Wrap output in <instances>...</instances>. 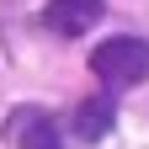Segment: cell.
<instances>
[{
	"instance_id": "obj_1",
	"label": "cell",
	"mask_w": 149,
	"mask_h": 149,
	"mask_svg": "<svg viewBox=\"0 0 149 149\" xmlns=\"http://www.w3.org/2000/svg\"><path fill=\"white\" fill-rule=\"evenodd\" d=\"M91 69H96L101 85H112V91L139 85V80H149V43L144 37H107V43L91 53Z\"/></svg>"
},
{
	"instance_id": "obj_2",
	"label": "cell",
	"mask_w": 149,
	"mask_h": 149,
	"mask_svg": "<svg viewBox=\"0 0 149 149\" xmlns=\"http://www.w3.org/2000/svg\"><path fill=\"white\" fill-rule=\"evenodd\" d=\"M101 16H107V0H53V6H43V27L59 37H80Z\"/></svg>"
},
{
	"instance_id": "obj_3",
	"label": "cell",
	"mask_w": 149,
	"mask_h": 149,
	"mask_svg": "<svg viewBox=\"0 0 149 149\" xmlns=\"http://www.w3.org/2000/svg\"><path fill=\"white\" fill-rule=\"evenodd\" d=\"M11 144L16 149H64V133L43 107H16L11 112Z\"/></svg>"
},
{
	"instance_id": "obj_4",
	"label": "cell",
	"mask_w": 149,
	"mask_h": 149,
	"mask_svg": "<svg viewBox=\"0 0 149 149\" xmlns=\"http://www.w3.org/2000/svg\"><path fill=\"white\" fill-rule=\"evenodd\" d=\"M112 101L107 96H91V101H80V112H74V123H69V133L74 139H85V144H96V139H107L112 133Z\"/></svg>"
}]
</instances>
